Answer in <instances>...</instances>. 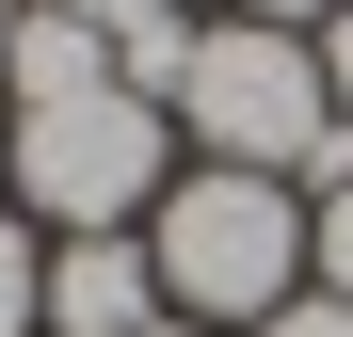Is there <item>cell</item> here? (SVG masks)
Returning a JSON list of instances; mask_svg holds the SVG:
<instances>
[{
	"label": "cell",
	"mask_w": 353,
	"mask_h": 337,
	"mask_svg": "<svg viewBox=\"0 0 353 337\" xmlns=\"http://www.w3.org/2000/svg\"><path fill=\"white\" fill-rule=\"evenodd\" d=\"M305 48H321V96H337V129H353V0H337V17H321Z\"/></svg>",
	"instance_id": "cell-8"
},
{
	"label": "cell",
	"mask_w": 353,
	"mask_h": 337,
	"mask_svg": "<svg viewBox=\"0 0 353 337\" xmlns=\"http://www.w3.org/2000/svg\"><path fill=\"white\" fill-rule=\"evenodd\" d=\"M257 337H353V305H337V289H289V305H273Z\"/></svg>",
	"instance_id": "cell-9"
},
{
	"label": "cell",
	"mask_w": 353,
	"mask_h": 337,
	"mask_svg": "<svg viewBox=\"0 0 353 337\" xmlns=\"http://www.w3.org/2000/svg\"><path fill=\"white\" fill-rule=\"evenodd\" d=\"M17 193L65 225V241H112V225H145L176 177H161V96L97 81L65 112H17Z\"/></svg>",
	"instance_id": "cell-3"
},
{
	"label": "cell",
	"mask_w": 353,
	"mask_h": 337,
	"mask_svg": "<svg viewBox=\"0 0 353 337\" xmlns=\"http://www.w3.org/2000/svg\"><path fill=\"white\" fill-rule=\"evenodd\" d=\"M145 257H161V305L176 321H273L305 289V193L289 177H241V161H193L161 209H145Z\"/></svg>",
	"instance_id": "cell-1"
},
{
	"label": "cell",
	"mask_w": 353,
	"mask_h": 337,
	"mask_svg": "<svg viewBox=\"0 0 353 337\" xmlns=\"http://www.w3.org/2000/svg\"><path fill=\"white\" fill-rule=\"evenodd\" d=\"M241 17H257V32H321L337 0H241Z\"/></svg>",
	"instance_id": "cell-11"
},
{
	"label": "cell",
	"mask_w": 353,
	"mask_h": 337,
	"mask_svg": "<svg viewBox=\"0 0 353 337\" xmlns=\"http://www.w3.org/2000/svg\"><path fill=\"white\" fill-rule=\"evenodd\" d=\"M145 321H161V257H145V225L48 257V337H145Z\"/></svg>",
	"instance_id": "cell-4"
},
{
	"label": "cell",
	"mask_w": 353,
	"mask_h": 337,
	"mask_svg": "<svg viewBox=\"0 0 353 337\" xmlns=\"http://www.w3.org/2000/svg\"><path fill=\"white\" fill-rule=\"evenodd\" d=\"M0 177H17V129H0Z\"/></svg>",
	"instance_id": "cell-13"
},
{
	"label": "cell",
	"mask_w": 353,
	"mask_h": 337,
	"mask_svg": "<svg viewBox=\"0 0 353 337\" xmlns=\"http://www.w3.org/2000/svg\"><path fill=\"white\" fill-rule=\"evenodd\" d=\"M65 17H97L112 48H129V32H161V17H176V0H65Z\"/></svg>",
	"instance_id": "cell-10"
},
{
	"label": "cell",
	"mask_w": 353,
	"mask_h": 337,
	"mask_svg": "<svg viewBox=\"0 0 353 337\" xmlns=\"http://www.w3.org/2000/svg\"><path fill=\"white\" fill-rule=\"evenodd\" d=\"M145 337H209V321H145Z\"/></svg>",
	"instance_id": "cell-12"
},
{
	"label": "cell",
	"mask_w": 353,
	"mask_h": 337,
	"mask_svg": "<svg viewBox=\"0 0 353 337\" xmlns=\"http://www.w3.org/2000/svg\"><path fill=\"white\" fill-rule=\"evenodd\" d=\"M48 321V257H32V225H0V337H32Z\"/></svg>",
	"instance_id": "cell-6"
},
{
	"label": "cell",
	"mask_w": 353,
	"mask_h": 337,
	"mask_svg": "<svg viewBox=\"0 0 353 337\" xmlns=\"http://www.w3.org/2000/svg\"><path fill=\"white\" fill-rule=\"evenodd\" d=\"M0 48H17V0H0Z\"/></svg>",
	"instance_id": "cell-14"
},
{
	"label": "cell",
	"mask_w": 353,
	"mask_h": 337,
	"mask_svg": "<svg viewBox=\"0 0 353 337\" xmlns=\"http://www.w3.org/2000/svg\"><path fill=\"white\" fill-rule=\"evenodd\" d=\"M176 112H193V145H209V161H241V177H305V161H321V129H337L321 48H305V32H257V17L193 32Z\"/></svg>",
	"instance_id": "cell-2"
},
{
	"label": "cell",
	"mask_w": 353,
	"mask_h": 337,
	"mask_svg": "<svg viewBox=\"0 0 353 337\" xmlns=\"http://www.w3.org/2000/svg\"><path fill=\"white\" fill-rule=\"evenodd\" d=\"M305 273L353 305V193H305Z\"/></svg>",
	"instance_id": "cell-7"
},
{
	"label": "cell",
	"mask_w": 353,
	"mask_h": 337,
	"mask_svg": "<svg viewBox=\"0 0 353 337\" xmlns=\"http://www.w3.org/2000/svg\"><path fill=\"white\" fill-rule=\"evenodd\" d=\"M0 81H17V112H65V96H97V81H112V32H97V17H65V0H17Z\"/></svg>",
	"instance_id": "cell-5"
}]
</instances>
